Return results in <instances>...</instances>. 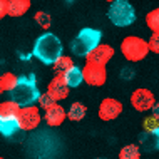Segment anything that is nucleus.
<instances>
[{"instance_id": "19", "label": "nucleus", "mask_w": 159, "mask_h": 159, "mask_svg": "<svg viewBox=\"0 0 159 159\" xmlns=\"http://www.w3.org/2000/svg\"><path fill=\"white\" fill-rule=\"evenodd\" d=\"M72 66H74V61H72V57H69V55H61V57L52 64L54 72H55V74H61V75L66 74Z\"/></svg>"}, {"instance_id": "24", "label": "nucleus", "mask_w": 159, "mask_h": 159, "mask_svg": "<svg viewBox=\"0 0 159 159\" xmlns=\"http://www.w3.org/2000/svg\"><path fill=\"white\" fill-rule=\"evenodd\" d=\"M34 20L39 24V27H42V29H49L50 27V15L47 14V12H37L35 17H34Z\"/></svg>"}, {"instance_id": "17", "label": "nucleus", "mask_w": 159, "mask_h": 159, "mask_svg": "<svg viewBox=\"0 0 159 159\" xmlns=\"http://www.w3.org/2000/svg\"><path fill=\"white\" fill-rule=\"evenodd\" d=\"M85 114H87V107L82 102H74L67 111V119H70L72 122H79L85 117Z\"/></svg>"}, {"instance_id": "9", "label": "nucleus", "mask_w": 159, "mask_h": 159, "mask_svg": "<svg viewBox=\"0 0 159 159\" xmlns=\"http://www.w3.org/2000/svg\"><path fill=\"white\" fill-rule=\"evenodd\" d=\"M122 102L117 101V99H112V97H106L104 101L101 102V106H99V111H97V116L101 121H114V119H117L119 116L122 114Z\"/></svg>"}, {"instance_id": "27", "label": "nucleus", "mask_w": 159, "mask_h": 159, "mask_svg": "<svg viewBox=\"0 0 159 159\" xmlns=\"http://www.w3.org/2000/svg\"><path fill=\"white\" fill-rule=\"evenodd\" d=\"M7 8H8V0H0V20L7 15Z\"/></svg>"}, {"instance_id": "20", "label": "nucleus", "mask_w": 159, "mask_h": 159, "mask_svg": "<svg viewBox=\"0 0 159 159\" xmlns=\"http://www.w3.org/2000/svg\"><path fill=\"white\" fill-rule=\"evenodd\" d=\"M17 82H19V77L15 74H12V72H5V74L0 75V85H2L3 92H7V94L15 87Z\"/></svg>"}, {"instance_id": "29", "label": "nucleus", "mask_w": 159, "mask_h": 159, "mask_svg": "<svg viewBox=\"0 0 159 159\" xmlns=\"http://www.w3.org/2000/svg\"><path fill=\"white\" fill-rule=\"evenodd\" d=\"M2 92H3V89H2V85H0V97H2Z\"/></svg>"}, {"instance_id": "1", "label": "nucleus", "mask_w": 159, "mask_h": 159, "mask_svg": "<svg viewBox=\"0 0 159 159\" xmlns=\"http://www.w3.org/2000/svg\"><path fill=\"white\" fill-rule=\"evenodd\" d=\"M34 55L45 66H52L64 52L62 40L52 32L40 34L34 42Z\"/></svg>"}, {"instance_id": "6", "label": "nucleus", "mask_w": 159, "mask_h": 159, "mask_svg": "<svg viewBox=\"0 0 159 159\" xmlns=\"http://www.w3.org/2000/svg\"><path fill=\"white\" fill-rule=\"evenodd\" d=\"M82 72H84V82L92 85V87H101L107 80V70H106V66H102V64L85 62V66L82 67Z\"/></svg>"}, {"instance_id": "10", "label": "nucleus", "mask_w": 159, "mask_h": 159, "mask_svg": "<svg viewBox=\"0 0 159 159\" xmlns=\"http://www.w3.org/2000/svg\"><path fill=\"white\" fill-rule=\"evenodd\" d=\"M112 55H114V49L109 44H99L91 54L85 55V59H87V62H96V64L107 66V62L112 59Z\"/></svg>"}, {"instance_id": "11", "label": "nucleus", "mask_w": 159, "mask_h": 159, "mask_svg": "<svg viewBox=\"0 0 159 159\" xmlns=\"http://www.w3.org/2000/svg\"><path fill=\"white\" fill-rule=\"evenodd\" d=\"M47 91L52 94V96L57 99V101H64V99L69 96V91H70V87H69V84L66 82L64 75L55 74V77L49 82V85H47Z\"/></svg>"}, {"instance_id": "26", "label": "nucleus", "mask_w": 159, "mask_h": 159, "mask_svg": "<svg viewBox=\"0 0 159 159\" xmlns=\"http://www.w3.org/2000/svg\"><path fill=\"white\" fill-rule=\"evenodd\" d=\"M149 49H151L152 54H157L159 55V32H152L151 39H149Z\"/></svg>"}, {"instance_id": "8", "label": "nucleus", "mask_w": 159, "mask_h": 159, "mask_svg": "<svg viewBox=\"0 0 159 159\" xmlns=\"http://www.w3.org/2000/svg\"><path fill=\"white\" fill-rule=\"evenodd\" d=\"M154 102H156L154 94L146 87H139L131 94V106L134 107L136 111H139V112H148V111H151Z\"/></svg>"}, {"instance_id": "28", "label": "nucleus", "mask_w": 159, "mask_h": 159, "mask_svg": "<svg viewBox=\"0 0 159 159\" xmlns=\"http://www.w3.org/2000/svg\"><path fill=\"white\" fill-rule=\"evenodd\" d=\"M151 114L159 121V102H154V106H152V109H151Z\"/></svg>"}, {"instance_id": "15", "label": "nucleus", "mask_w": 159, "mask_h": 159, "mask_svg": "<svg viewBox=\"0 0 159 159\" xmlns=\"http://www.w3.org/2000/svg\"><path fill=\"white\" fill-rule=\"evenodd\" d=\"M30 0H8V8L7 15L10 17H22L29 12L30 8Z\"/></svg>"}, {"instance_id": "12", "label": "nucleus", "mask_w": 159, "mask_h": 159, "mask_svg": "<svg viewBox=\"0 0 159 159\" xmlns=\"http://www.w3.org/2000/svg\"><path fill=\"white\" fill-rule=\"evenodd\" d=\"M66 117H67L66 109H64L62 106H59V104H54L52 107L45 109V114H44V121L47 122V126H49V127L62 126V122L66 121Z\"/></svg>"}, {"instance_id": "30", "label": "nucleus", "mask_w": 159, "mask_h": 159, "mask_svg": "<svg viewBox=\"0 0 159 159\" xmlns=\"http://www.w3.org/2000/svg\"><path fill=\"white\" fill-rule=\"evenodd\" d=\"M106 2H109V3H111V2H114V0H106Z\"/></svg>"}, {"instance_id": "16", "label": "nucleus", "mask_w": 159, "mask_h": 159, "mask_svg": "<svg viewBox=\"0 0 159 159\" xmlns=\"http://www.w3.org/2000/svg\"><path fill=\"white\" fill-rule=\"evenodd\" d=\"M64 79H66V82L69 84V87H79L80 84L84 82V72L80 67L77 66H72L69 70L64 74Z\"/></svg>"}, {"instance_id": "5", "label": "nucleus", "mask_w": 159, "mask_h": 159, "mask_svg": "<svg viewBox=\"0 0 159 159\" xmlns=\"http://www.w3.org/2000/svg\"><path fill=\"white\" fill-rule=\"evenodd\" d=\"M121 52L124 59L129 62H139L143 59L148 57V54L151 52L149 49V42L144 40L143 37L137 35H127L122 39L121 42Z\"/></svg>"}, {"instance_id": "3", "label": "nucleus", "mask_w": 159, "mask_h": 159, "mask_svg": "<svg viewBox=\"0 0 159 159\" xmlns=\"http://www.w3.org/2000/svg\"><path fill=\"white\" fill-rule=\"evenodd\" d=\"M101 40H102L101 30L85 27L77 34V37L72 40V44H70L72 54H75L77 57H85V55L91 54L92 50L101 44Z\"/></svg>"}, {"instance_id": "13", "label": "nucleus", "mask_w": 159, "mask_h": 159, "mask_svg": "<svg viewBox=\"0 0 159 159\" xmlns=\"http://www.w3.org/2000/svg\"><path fill=\"white\" fill-rule=\"evenodd\" d=\"M139 144L144 151H159V127L152 131H143V134H139Z\"/></svg>"}, {"instance_id": "25", "label": "nucleus", "mask_w": 159, "mask_h": 159, "mask_svg": "<svg viewBox=\"0 0 159 159\" xmlns=\"http://www.w3.org/2000/svg\"><path fill=\"white\" fill-rule=\"evenodd\" d=\"M156 127H159V121L154 117L152 114L143 121V129H144V131H152V129H156Z\"/></svg>"}, {"instance_id": "22", "label": "nucleus", "mask_w": 159, "mask_h": 159, "mask_svg": "<svg viewBox=\"0 0 159 159\" xmlns=\"http://www.w3.org/2000/svg\"><path fill=\"white\" fill-rule=\"evenodd\" d=\"M146 25L151 32H159V7L148 12L146 15Z\"/></svg>"}, {"instance_id": "14", "label": "nucleus", "mask_w": 159, "mask_h": 159, "mask_svg": "<svg viewBox=\"0 0 159 159\" xmlns=\"http://www.w3.org/2000/svg\"><path fill=\"white\" fill-rule=\"evenodd\" d=\"M19 131H22L20 129L19 117H3V116H0V134L2 136L12 137Z\"/></svg>"}, {"instance_id": "18", "label": "nucleus", "mask_w": 159, "mask_h": 159, "mask_svg": "<svg viewBox=\"0 0 159 159\" xmlns=\"http://www.w3.org/2000/svg\"><path fill=\"white\" fill-rule=\"evenodd\" d=\"M19 112H20V106L14 99L0 102V116H3V117H19Z\"/></svg>"}, {"instance_id": "23", "label": "nucleus", "mask_w": 159, "mask_h": 159, "mask_svg": "<svg viewBox=\"0 0 159 159\" xmlns=\"http://www.w3.org/2000/svg\"><path fill=\"white\" fill-rule=\"evenodd\" d=\"M37 102H39V107H40V109H49V107H52L54 104H57V99L47 91L44 94H40V97H39Z\"/></svg>"}, {"instance_id": "4", "label": "nucleus", "mask_w": 159, "mask_h": 159, "mask_svg": "<svg viewBox=\"0 0 159 159\" xmlns=\"http://www.w3.org/2000/svg\"><path fill=\"white\" fill-rule=\"evenodd\" d=\"M107 19L116 27H129L136 22V10L127 0H114L107 8Z\"/></svg>"}, {"instance_id": "21", "label": "nucleus", "mask_w": 159, "mask_h": 159, "mask_svg": "<svg viewBox=\"0 0 159 159\" xmlns=\"http://www.w3.org/2000/svg\"><path fill=\"white\" fill-rule=\"evenodd\" d=\"M119 157L121 159H139L141 157V149L136 144H127L119 151Z\"/></svg>"}, {"instance_id": "7", "label": "nucleus", "mask_w": 159, "mask_h": 159, "mask_svg": "<svg viewBox=\"0 0 159 159\" xmlns=\"http://www.w3.org/2000/svg\"><path fill=\"white\" fill-rule=\"evenodd\" d=\"M19 122H20V129H22V131H34V129L39 127V124L42 122L40 109L35 107L34 104L20 107Z\"/></svg>"}, {"instance_id": "2", "label": "nucleus", "mask_w": 159, "mask_h": 159, "mask_svg": "<svg viewBox=\"0 0 159 159\" xmlns=\"http://www.w3.org/2000/svg\"><path fill=\"white\" fill-rule=\"evenodd\" d=\"M10 99L19 104L20 107L24 106H30L35 104L40 97V91L37 87V79L34 74H27V75H20L19 77V82L10 92H8Z\"/></svg>"}]
</instances>
